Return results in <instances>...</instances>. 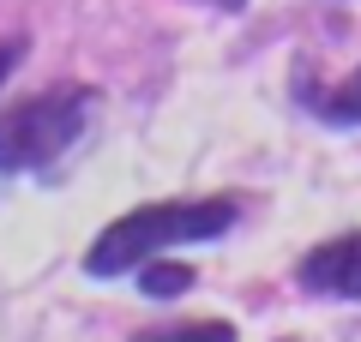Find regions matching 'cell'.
I'll return each mask as SVG.
<instances>
[{
    "mask_svg": "<svg viewBox=\"0 0 361 342\" xmlns=\"http://www.w3.org/2000/svg\"><path fill=\"white\" fill-rule=\"evenodd\" d=\"M241 204L235 198H199V204H145V210L121 216L97 234V246L85 253V270L90 277H127V270L151 265L163 246H180V241H217L229 234Z\"/></svg>",
    "mask_w": 361,
    "mask_h": 342,
    "instance_id": "1",
    "label": "cell"
},
{
    "mask_svg": "<svg viewBox=\"0 0 361 342\" xmlns=\"http://www.w3.org/2000/svg\"><path fill=\"white\" fill-rule=\"evenodd\" d=\"M90 108H97L90 84H54L18 108H6L0 114V168L6 175L49 168L54 156H66L78 144V132L90 127Z\"/></svg>",
    "mask_w": 361,
    "mask_h": 342,
    "instance_id": "2",
    "label": "cell"
},
{
    "mask_svg": "<svg viewBox=\"0 0 361 342\" xmlns=\"http://www.w3.org/2000/svg\"><path fill=\"white\" fill-rule=\"evenodd\" d=\"M301 289L307 294H331V300H361V234H337V241L313 246L301 258Z\"/></svg>",
    "mask_w": 361,
    "mask_h": 342,
    "instance_id": "3",
    "label": "cell"
},
{
    "mask_svg": "<svg viewBox=\"0 0 361 342\" xmlns=\"http://www.w3.org/2000/svg\"><path fill=\"white\" fill-rule=\"evenodd\" d=\"M319 114H325V120H337V127H361V66H355L337 90H325Z\"/></svg>",
    "mask_w": 361,
    "mask_h": 342,
    "instance_id": "4",
    "label": "cell"
},
{
    "mask_svg": "<svg viewBox=\"0 0 361 342\" xmlns=\"http://www.w3.org/2000/svg\"><path fill=\"white\" fill-rule=\"evenodd\" d=\"M139 342H235V324L229 318H199V324H169V330H151Z\"/></svg>",
    "mask_w": 361,
    "mask_h": 342,
    "instance_id": "5",
    "label": "cell"
},
{
    "mask_svg": "<svg viewBox=\"0 0 361 342\" xmlns=\"http://www.w3.org/2000/svg\"><path fill=\"white\" fill-rule=\"evenodd\" d=\"M139 289L151 294V300H163V294H187V289H193V270H187V265H139Z\"/></svg>",
    "mask_w": 361,
    "mask_h": 342,
    "instance_id": "6",
    "label": "cell"
},
{
    "mask_svg": "<svg viewBox=\"0 0 361 342\" xmlns=\"http://www.w3.org/2000/svg\"><path fill=\"white\" fill-rule=\"evenodd\" d=\"M25 61V37H6L0 42V84H6V78H13V66Z\"/></svg>",
    "mask_w": 361,
    "mask_h": 342,
    "instance_id": "7",
    "label": "cell"
},
{
    "mask_svg": "<svg viewBox=\"0 0 361 342\" xmlns=\"http://www.w3.org/2000/svg\"><path fill=\"white\" fill-rule=\"evenodd\" d=\"M217 6H229V13H235V6H247V0H217Z\"/></svg>",
    "mask_w": 361,
    "mask_h": 342,
    "instance_id": "8",
    "label": "cell"
}]
</instances>
